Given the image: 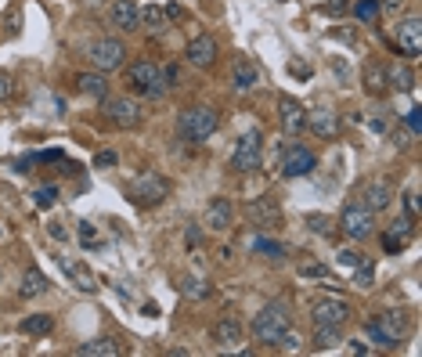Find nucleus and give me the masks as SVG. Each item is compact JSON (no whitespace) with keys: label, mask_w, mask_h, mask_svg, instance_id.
Wrapping results in <instances>:
<instances>
[{"label":"nucleus","mask_w":422,"mask_h":357,"mask_svg":"<svg viewBox=\"0 0 422 357\" xmlns=\"http://www.w3.org/2000/svg\"><path fill=\"white\" fill-rule=\"evenodd\" d=\"M365 332H368V340L379 350H397L400 343L408 340V318L400 310H383V314H375V318L365 325Z\"/></svg>","instance_id":"obj_1"},{"label":"nucleus","mask_w":422,"mask_h":357,"mask_svg":"<svg viewBox=\"0 0 422 357\" xmlns=\"http://www.w3.org/2000/svg\"><path fill=\"white\" fill-rule=\"evenodd\" d=\"M285 328H292V310H289V303L274 300V303H267V307L257 314V318H253V340L274 347Z\"/></svg>","instance_id":"obj_2"},{"label":"nucleus","mask_w":422,"mask_h":357,"mask_svg":"<svg viewBox=\"0 0 422 357\" xmlns=\"http://www.w3.org/2000/svg\"><path fill=\"white\" fill-rule=\"evenodd\" d=\"M177 127L188 141H209L220 127V116H217V109H209V105H188L177 119Z\"/></svg>","instance_id":"obj_3"},{"label":"nucleus","mask_w":422,"mask_h":357,"mask_svg":"<svg viewBox=\"0 0 422 357\" xmlns=\"http://www.w3.org/2000/svg\"><path fill=\"white\" fill-rule=\"evenodd\" d=\"M126 87L144 94V98H163L170 91L156 61H134V66H126Z\"/></svg>","instance_id":"obj_4"},{"label":"nucleus","mask_w":422,"mask_h":357,"mask_svg":"<svg viewBox=\"0 0 422 357\" xmlns=\"http://www.w3.org/2000/svg\"><path fill=\"white\" fill-rule=\"evenodd\" d=\"M87 58H91V66L98 73H116V69L126 66V44H123V40H116V36H101V40H94V44H91Z\"/></svg>","instance_id":"obj_5"},{"label":"nucleus","mask_w":422,"mask_h":357,"mask_svg":"<svg viewBox=\"0 0 422 357\" xmlns=\"http://www.w3.org/2000/svg\"><path fill=\"white\" fill-rule=\"evenodd\" d=\"M126 195H130L134 206L152 209V206H159L166 195H170V184H166V177H159V174H141L130 188H126Z\"/></svg>","instance_id":"obj_6"},{"label":"nucleus","mask_w":422,"mask_h":357,"mask_svg":"<svg viewBox=\"0 0 422 357\" xmlns=\"http://www.w3.org/2000/svg\"><path fill=\"white\" fill-rule=\"evenodd\" d=\"M105 116H109V123L119 130H137L141 119H144L141 101H134V98H105Z\"/></svg>","instance_id":"obj_7"},{"label":"nucleus","mask_w":422,"mask_h":357,"mask_svg":"<svg viewBox=\"0 0 422 357\" xmlns=\"http://www.w3.org/2000/svg\"><path fill=\"white\" fill-rule=\"evenodd\" d=\"M260 152H264V134L260 130H249L239 137L235 152H231V166H235L239 174H253L260 166Z\"/></svg>","instance_id":"obj_8"},{"label":"nucleus","mask_w":422,"mask_h":357,"mask_svg":"<svg viewBox=\"0 0 422 357\" xmlns=\"http://www.w3.org/2000/svg\"><path fill=\"white\" fill-rule=\"evenodd\" d=\"M340 227H343V235L354 238V242H365L375 235V213L368 206H347L343 209V217H340Z\"/></svg>","instance_id":"obj_9"},{"label":"nucleus","mask_w":422,"mask_h":357,"mask_svg":"<svg viewBox=\"0 0 422 357\" xmlns=\"http://www.w3.org/2000/svg\"><path fill=\"white\" fill-rule=\"evenodd\" d=\"M184 58H188V66H195V69H213L217 58H220L217 36H209V33L192 36V40H188V47H184Z\"/></svg>","instance_id":"obj_10"},{"label":"nucleus","mask_w":422,"mask_h":357,"mask_svg":"<svg viewBox=\"0 0 422 357\" xmlns=\"http://www.w3.org/2000/svg\"><path fill=\"white\" fill-rule=\"evenodd\" d=\"M310 318L314 325H332V328H343L350 318H354V307L340 296H329V300H318L310 307Z\"/></svg>","instance_id":"obj_11"},{"label":"nucleus","mask_w":422,"mask_h":357,"mask_svg":"<svg viewBox=\"0 0 422 357\" xmlns=\"http://www.w3.org/2000/svg\"><path fill=\"white\" fill-rule=\"evenodd\" d=\"M314 166H318V159H314V152L307 144H300V141L285 144V152H282V174L285 177H307Z\"/></svg>","instance_id":"obj_12"},{"label":"nucleus","mask_w":422,"mask_h":357,"mask_svg":"<svg viewBox=\"0 0 422 357\" xmlns=\"http://www.w3.org/2000/svg\"><path fill=\"white\" fill-rule=\"evenodd\" d=\"M246 217H249V224L271 231V227L282 224V206H278V199L260 195V199H249V202H246Z\"/></svg>","instance_id":"obj_13"},{"label":"nucleus","mask_w":422,"mask_h":357,"mask_svg":"<svg viewBox=\"0 0 422 357\" xmlns=\"http://www.w3.org/2000/svg\"><path fill=\"white\" fill-rule=\"evenodd\" d=\"M397 47L408 61H415L422 54V18L419 15H408L405 22H397Z\"/></svg>","instance_id":"obj_14"},{"label":"nucleus","mask_w":422,"mask_h":357,"mask_svg":"<svg viewBox=\"0 0 422 357\" xmlns=\"http://www.w3.org/2000/svg\"><path fill=\"white\" fill-rule=\"evenodd\" d=\"M278 123H282V130H285L289 137H296V134L307 130V109H303L296 98L282 94V98H278Z\"/></svg>","instance_id":"obj_15"},{"label":"nucleus","mask_w":422,"mask_h":357,"mask_svg":"<svg viewBox=\"0 0 422 357\" xmlns=\"http://www.w3.org/2000/svg\"><path fill=\"white\" fill-rule=\"evenodd\" d=\"M109 18H112V26L123 29V33H137L141 29V8L134 4V0H112Z\"/></svg>","instance_id":"obj_16"},{"label":"nucleus","mask_w":422,"mask_h":357,"mask_svg":"<svg viewBox=\"0 0 422 357\" xmlns=\"http://www.w3.org/2000/svg\"><path fill=\"white\" fill-rule=\"evenodd\" d=\"M307 127H310V134H318L322 141H332L336 134H340V116H336L332 109H310L307 112Z\"/></svg>","instance_id":"obj_17"},{"label":"nucleus","mask_w":422,"mask_h":357,"mask_svg":"<svg viewBox=\"0 0 422 357\" xmlns=\"http://www.w3.org/2000/svg\"><path fill=\"white\" fill-rule=\"evenodd\" d=\"M361 87L372 94V98H383L390 91V79H386V66L383 61H365V69H361Z\"/></svg>","instance_id":"obj_18"},{"label":"nucleus","mask_w":422,"mask_h":357,"mask_svg":"<svg viewBox=\"0 0 422 357\" xmlns=\"http://www.w3.org/2000/svg\"><path fill=\"white\" fill-rule=\"evenodd\" d=\"M231 220H235V206H231V199H209L206 227L209 231H224V227H231Z\"/></svg>","instance_id":"obj_19"},{"label":"nucleus","mask_w":422,"mask_h":357,"mask_svg":"<svg viewBox=\"0 0 422 357\" xmlns=\"http://www.w3.org/2000/svg\"><path fill=\"white\" fill-rule=\"evenodd\" d=\"M58 267L73 278L76 289H83V292H98V278H94V271H91L87 264H73L69 257H58Z\"/></svg>","instance_id":"obj_20"},{"label":"nucleus","mask_w":422,"mask_h":357,"mask_svg":"<svg viewBox=\"0 0 422 357\" xmlns=\"http://www.w3.org/2000/svg\"><path fill=\"white\" fill-rule=\"evenodd\" d=\"M231 83H235V91H257L260 87V69L253 66L249 58H235V66H231Z\"/></svg>","instance_id":"obj_21"},{"label":"nucleus","mask_w":422,"mask_h":357,"mask_svg":"<svg viewBox=\"0 0 422 357\" xmlns=\"http://www.w3.org/2000/svg\"><path fill=\"white\" fill-rule=\"evenodd\" d=\"M242 340H246V332H242V325H239L235 318H220V321L213 325V343H217L220 350H235Z\"/></svg>","instance_id":"obj_22"},{"label":"nucleus","mask_w":422,"mask_h":357,"mask_svg":"<svg viewBox=\"0 0 422 357\" xmlns=\"http://www.w3.org/2000/svg\"><path fill=\"white\" fill-rule=\"evenodd\" d=\"M76 87L83 91V94H87V98H98V101H105V98H109V87H112V83H109V73H80L76 76Z\"/></svg>","instance_id":"obj_23"},{"label":"nucleus","mask_w":422,"mask_h":357,"mask_svg":"<svg viewBox=\"0 0 422 357\" xmlns=\"http://www.w3.org/2000/svg\"><path fill=\"white\" fill-rule=\"evenodd\" d=\"M51 289L47 275L40 267H26V275H22V285H18V296L22 300H36V296H44V292Z\"/></svg>","instance_id":"obj_24"},{"label":"nucleus","mask_w":422,"mask_h":357,"mask_svg":"<svg viewBox=\"0 0 422 357\" xmlns=\"http://www.w3.org/2000/svg\"><path fill=\"white\" fill-rule=\"evenodd\" d=\"M390 202H393V188H390V184L372 181V184L365 188V202H361V206H368L372 213H383V209H390Z\"/></svg>","instance_id":"obj_25"},{"label":"nucleus","mask_w":422,"mask_h":357,"mask_svg":"<svg viewBox=\"0 0 422 357\" xmlns=\"http://www.w3.org/2000/svg\"><path fill=\"white\" fill-rule=\"evenodd\" d=\"M123 343L112 340V335H98L91 343H80V357H119Z\"/></svg>","instance_id":"obj_26"},{"label":"nucleus","mask_w":422,"mask_h":357,"mask_svg":"<svg viewBox=\"0 0 422 357\" xmlns=\"http://www.w3.org/2000/svg\"><path fill=\"white\" fill-rule=\"evenodd\" d=\"M166 26H170V18H166V8H163V4H144V8H141V29L163 33Z\"/></svg>","instance_id":"obj_27"},{"label":"nucleus","mask_w":422,"mask_h":357,"mask_svg":"<svg viewBox=\"0 0 422 357\" xmlns=\"http://www.w3.org/2000/svg\"><path fill=\"white\" fill-rule=\"evenodd\" d=\"M386 79H390V87H397V91H415V73H412L408 61H397L393 69H386Z\"/></svg>","instance_id":"obj_28"},{"label":"nucleus","mask_w":422,"mask_h":357,"mask_svg":"<svg viewBox=\"0 0 422 357\" xmlns=\"http://www.w3.org/2000/svg\"><path fill=\"white\" fill-rule=\"evenodd\" d=\"M354 18L361 26H375L379 22V15H383V8H379V0H354Z\"/></svg>","instance_id":"obj_29"},{"label":"nucleus","mask_w":422,"mask_h":357,"mask_svg":"<svg viewBox=\"0 0 422 357\" xmlns=\"http://www.w3.org/2000/svg\"><path fill=\"white\" fill-rule=\"evenodd\" d=\"M54 328V314H29L22 321V332L26 335H47Z\"/></svg>","instance_id":"obj_30"},{"label":"nucleus","mask_w":422,"mask_h":357,"mask_svg":"<svg viewBox=\"0 0 422 357\" xmlns=\"http://www.w3.org/2000/svg\"><path fill=\"white\" fill-rule=\"evenodd\" d=\"M181 296H188V300H206L209 296V285L202 278H195V275H184L181 278Z\"/></svg>","instance_id":"obj_31"},{"label":"nucleus","mask_w":422,"mask_h":357,"mask_svg":"<svg viewBox=\"0 0 422 357\" xmlns=\"http://www.w3.org/2000/svg\"><path fill=\"white\" fill-rule=\"evenodd\" d=\"M249 249H253V253H264L267 260H282L285 257V245H278V242H271V238H249Z\"/></svg>","instance_id":"obj_32"},{"label":"nucleus","mask_w":422,"mask_h":357,"mask_svg":"<svg viewBox=\"0 0 422 357\" xmlns=\"http://www.w3.org/2000/svg\"><path fill=\"white\" fill-rule=\"evenodd\" d=\"M340 343H343L340 328H332V325H318V335H314V347H318V350H336Z\"/></svg>","instance_id":"obj_33"},{"label":"nucleus","mask_w":422,"mask_h":357,"mask_svg":"<svg viewBox=\"0 0 422 357\" xmlns=\"http://www.w3.org/2000/svg\"><path fill=\"white\" fill-rule=\"evenodd\" d=\"M372 275H375V267H372L368 257H365L361 264H354V285H357V289H368V285H372Z\"/></svg>","instance_id":"obj_34"},{"label":"nucleus","mask_w":422,"mask_h":357,"mask_svg":"<svg viewBox=\"0 0 422 357\" xmlns=\"http://www.w3.org/2000/svg\"><path fill=\"white\" fill-rule=\"evenodd\" d=\"M33 202H36V209H51L54 202H58V188L51 184V188H36L33 192Z\"/></svg>","instance_id":"obj_35"},{"label":"nucleus","mask_w":422,"mask_h":357,"mask_svg":"<svg viewBox=\"0 0 422 357\" xmlns=\"http://www.w3.org/2000/svg\"><path fill=\"white\" fill-rule=\"evenodd\" d=\"M307 227L314 231V235H329V231H332V217H325V213H307Z\"/></svg>","instance_id":"obj_36"},{"label":"nucleus","mask_w":422,"mask_h":357,"mask_svg":"<svg viewBox=\"0 0 422 357\" xmlns=\"http://www.w3.org/2000/svg\"><path fill=\"white\" fill-rule=\"evenodd\" d=\"M300 343H303L300 335L292 332V328H285V332L278 335V343H274V347H278V350H285V354H296V350H300Z\"/></svg>","instance_id":"obj_37"},{"label":"nucleus","mask_w":422,"mask_h":357,"mask_svg":"<svg viewBox=\"0 0 422 357\" xmlns=\"http://www.w3.org/2000/svg\"><path fill=\"white\" fill-rule=\"evenodd\" d=\"M11 98H15V79H11V73L0 69V101H11Z\"/></svg>","instance_id":"obj_38"},{"label":"nucleus","mask_w":422,"mask_h":357,"mask_svg":"<svg viewBox=\"0 0 422 357\" xmlns=\"http://www.w3.org/2000/svg\"><path fill=\"white\" fill-rule=\"evenodd\" d=\"M405 245H408V242L400 238V235H393V231H386V235H383V249H386V253H400Z\"/></svg>","instance_id":"obj_39"},{"label":"nucleus","mask_w":422,"mask_h":357,"mask_svg":"<svg viewBox=\"0 0 422 357\" xmlns=\"http://www.w3.org/2000/svg\"><path fill=\"white\" fill-rule=\"evenodd\" d=\"M336 260H340L343 267H354V264H361L365 257L357 253V249H340V253H336Z\"/></svg>","instance_id":"obj_40"},{"label":"nucleus","mask_w":422,"mask_h":357,"mask_svg":"<svg viewBox=\"0 0 422 357\" xmlns=\"http://www.w3.org/2000/svg\"><path fill=\"white\" fill-rule=\"evenodd\" d=\"M300 275H303V278H325L329 271H325L322 264H303V267H300Z\"/></svg>","instance_id":"obj_41"},{"label":"nucleus","mask_w":422,"mask_h":357,"mask_svg":"<svg viewBox=\"0 0 422 357\" xmlns=\"http://www.w3.org/2000/svg\"><path fill=\"white\" fill-rule=\"evenodd\" d=\"M405 209H408V220H412V224H415V220H419V199H415V195H412V192H408V195H405Z\"/></svg>","instance_id":"obj_42"},{"label":"nucleus","mask_w":422,"mask_h":357,"mask_svg":"<svg viewBox=\"0 0 422 357\" xmlns=\"http://www.w3.org/2000/svg\"><path fill=\"white\" fill-rule=\"evenodd\" d=\"M199 242H202V231H199V227L192 224V227H188V231H184V245H188V249H192V245H199Z\"/></svg>","instance_id":"obj_43"},{"label":"nucleus","mask_w":422,"mask_h":357,"mask_svg":"<svg viewBox=\"0 0 422 357\" xmlns=\"http://www.w3.org/2000/svg\"><path fill=\"white\" fill-rule=\"evenodd\" d=\"M116 162H119L116 152H98V155H94V166H116Z\"/></svg>","instance_id":"obj_44"},{"label":"nucleus","mask_w":422,"mask_h":357,"mask_svg":"<svg viewBox=\"0 0 422 357\" xmlns=\"http://www.w3.org/2000/svg\"><path fill=\"white\" fill-rule=\"evenodd\" d=\"M408 130L419 137V130H422V116H419V109H412V112H408Z\"/></svg>","instance_id":"obj_45"},{"label":"nucleus","mask_w":422,"mask_h":357,"mask_svg":"<svg viewBox=\"0 0 422 357\" xmlns=\"http://www.w3.org/2000/svg\"><path fill=\"white\" fill-rule=\"evenodd\" d=\"M80 238L87 242V245H94V224H87V220H83V224H80Z\"/></svg>","instance_id":"obj_46"},{"label":"nucleus","mask_w":422,"mask_h":357,"mask_svg":"<svg viewBox=\"0 0 422 357\" xmlns=\"http://www.w3.org/2000/svg\"><path fill=\"white\" fill-rule=\"evenodd\" d=\"M347 8H350L347 0H329V4H325V11H329V15H343Z\"/></svg>","instance_id":"obj_47"},{"label":"nucleus","mask_w":422,"mask_h":357,"mask_svg":"<svg viewBox=\"0 0 422 357\" xmlns=\"http://www.w3.org/2000/svg\"><path fill=\"white\" fill-rule=\"evenodd\" d=\"M379 8H383V11H390V15H397L400 8H405V0H379Z\"/></svg>","instance_id":"obj_48"},{"label":"nucleus","mask_w":422,"mask_h":357,"mask_svg":"<svg viewBox=\"0 0 422 357\" xmlns=\"http://www.w3.org/2000/svg\"><path fill=\"white\" fill-rule=\"evenodd\" d=\"M347 350H350V354H368V347H365L361 340H350V343H347Z\"/></svg>","instance_id":"obj_49"},{"label":"nucleus","mask_w":422,"mask_h":357,"mask_svg":"<svg viewBox=\"0 0 422 357\" xmlns=\"http://www.w3.org/2000/svg\"><path fill=\"white\" fill-rule=\"evenodd\" d=\"M76 4H83V8H101V4H109V0H76Z\"/></svg>","instance_id":"obj_50"},{"label":"nucleus","mask_w":422,"mask_h":357,"mask_svg":"<svg viewBox=\"0 0 422 357\" xmlns=\"http://www.w3.org/2000/svg\"><path fill=\"white\" fill-rule=\"evenodd\" d=\"M0 242H4V224H0Z\"/></svg>","instance_id":"obj_51"}]
</instances>
